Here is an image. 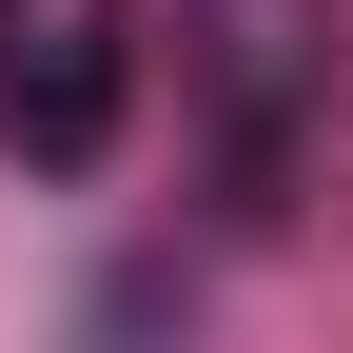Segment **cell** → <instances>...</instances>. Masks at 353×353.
<instances>
[{"mask_svg":"<svg viewBox=\"0 0 353 353\" xmlns=\"http://www.w3.org/2000/svg\"><path fill=\"white\" fill-rule=\"evenodd\" d=\"M118 118H138V39H118V0H20L0 20V138L39 176H99Z\"/></svg>","mask_w":353,"mask_h":353,"instance_id":"6da1fadb","label":"cell"}]
</instances>
